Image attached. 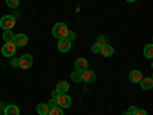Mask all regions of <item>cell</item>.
Wrapping results in <instances>:
<instances>
[{"label": "cell", "mask_w": 153, "mask_h": 115, "mask_svg": "<svg viewBox=\"0 0 153 115\" xmlns=\"http://www.w3.org/2000/svg\"><path fill=\"white\" fill-rule=\"evenodd\" d=\"M3 114L5 115H20V111H19V108L16 105H8V106H5V112Z\"/></svg>", "instance_id": "7c38bea8"}, {"label": "cell", "mask_w": 153, "mask_h": 115, "mask_svg": "<svg viewBox=\"0 0 153 115\" xmlns=\"http://www.w3.org/2000/svg\"><path fill=\"white\" fill-rule=\"evenodd\" d=\"M100 49H101V46H100L98 43H94V46H92V52H94V54H100Z\"/></svg>", "instance_id": "44dd1931"}, {"label": "cell", "mask_w": 153, "mask_h": 115, "mask_svg": "<svg viewBox=\"0 0 153 115\" xmlns=\"http://www.w3.org/2000/svg\"><path fill=\"white\" fill-rule=\"evenodd\" d=\"M141 78H143V72L141 71H132L129 74V80L132 83H139V81H141Z\"/></svg>", "instance_id": "8fae6325"}, {"label": "cell", "mask_w": 153, "mask_h": 115, "mask_svg": "<svg viewBox=\"0 0 153 115\" xmlns=\"http://www.w3.org/2000/svg\"><path fill=\"white\" fill-rule=\"evenodd\" d=\"M32 63H34V58L31 54H23L20 58H19V66L22 69H29L32 68Z\"/></svg>", "instance_id": "3957f363"}, {"label": "cell", "mask_w": 153, "mask_h": 115, "mask_svg": "<svg viewBox=\"0 0 153 115\" xmlns=\"http://www.w3.org/2000/svg\"><path fill=\"white\" fill-rule=\"evenodd\" d=\"M16 26V17L14 16H3L2 19H0V28H3L5 31L6 29H11Z\"/></svg>", "instance_id": "7a4b0ae2"}, {"label": "cell", "mask_w": 153, "mask_h": 115, "mask_svg": "<svg viewBox=\"0 0 153 115\" xmlns=\"http://www.w3.org/2000/svg\"><path fill=\"white\" fill-rule=\"evenodd\" d=\"M123 115H133V114H130V112H129V111H127V112H124V114H123Z\"/></svg>", "instance_id": "f546056e"}, {"label": "cell", "mask_w": 153, "mask_h": 115, "mask_svg": "<svg viewBox=\"0 0 153 115\" xmlns=\"http://www.w3.org/2000/svg\"><path fill=\"white\" fill-rule=\"evenodd\" d=\"M55 101H57L58 108H69V106L72 105L71 97L66 95V94H58V95L55 97Z\"/></svg>", "instance_id": "277c9868"}, {"label": "cell", "mask_w": 153, "mask_h": 115, "mask_svg": "<svg viewBox=\"0 0 153 115\" xmlns=\"http://www.w3.org/2000/svg\"><path fill=\"white\" fill-rule=\"evenodd\" d=\"M87 66H89V63H87V60L86 58H76V61H75V71H80V72H83V71H86L87 69Z\"/></svg>", "instance_id": "9c48e42d"}, {"label": "cell", "mask_w": 153, "mask_h": 115, "mask_svg": "<svg viewBox=\"0 0 153 115\" xmlns=\"http://www.w3.org/2000/svg\"><path fill=\"white\" fill-rule=\"evenodd\" d=\"M127 3H133V2H136V0H126Z\"/></svg>", "instance_id": "f1b7e54d"}, {"label": "cell", "mask_w": 153, "mask_h": 115, "mask_svg": "<svg viewBox=\"0 0 153 115\" xmlns=\"http://www.w3.org/2000/svg\"><path fill=\"white\" fill-rule=\"evenodd\" d=\"M57 95H58V92H57V91H54V92H52V98H55Z\"/></svg>", "instance_id": "83f0119b"}, {"label": "cell", "mask_w": 153, "mask_h": 115, "mask_svg": "<svg viewBox=\"0 0 153 115\" xmlns=\"http://www.w3.org/2000/svg\"><path fill=\"white\" fill-rule=\"evenodd\" d=\"M75 37H76V35H75V32H74V31H69V32H68V35H66L68 40H74Z\"/></svg>", "instance_id": "cb8c5ba5"}, {"label": "cell", "mask_w": 153, "mask_h": 115, "mask_svg": "<svg viewBox=\"0 0 153 115\" xmlns=\"http://www.w3.org/2000/svg\"><path fill=\"white\" fill-rule=\"evenodd\" d=\"M144 55L147 58H153V45L149 43L147 46H144Z\"/></svg>", "instance_id": "2e32d148"}, {"label": "cell", "mask_w": 153, "mask_h": 115, "mask_svg": "<svg viewBox=\"0 0 153 115\" xmlns=\"http://www.w3.org/2000/svg\"><path fill=\"white\" fill-rule=\"evenodd\" d=\"M136 109H138L136 106H130V108H129V112H130V114H135V111H136Z\"/></svg>", "instance_id": "4316f807"}, {"label": "cell", "mask_w": 153, "mask_h": 115, "mask_svg": "<svg viewBox=\"0 0 153 115\" xmlns=\"http://www.w3.org/2000/svg\"><path fill=\"white\" fill-rule=\"evenodd\" d=\"M11 66H12V68H17V66H19V58H12V60H11Z\"/></svg>", "instance_id": "484cf974"}, {"label": "cell", "mask_w": 153, "mask_h": 115, "mask_svg": "<svg viewBox=\"0 0 153 115\" xmlns=\"http://www.w3.org/2000/svg\"><path fill=\"white\" fill-rule=\"evenodd\" d=\"M0 115H5V114H0Z\"/></svg>", "instance_id": "4dcf8cb0"}, {"label": "cell", "mask_w": 153, "mask_h": 115, "mask_svg": "<svg viewBox=\"0 0 153 115\" xmlns=\"http://www.w3.org/2000/svg\"><path fill=\"white\" fill-rule=\"evenodd\" d=\"M71 80H72L74 83H80V81H81V72H80V71H74V72L71 74Z\"/></svg>", "instance_id": "e0dca14e"}, {"label": "cell", "mask_w": 153, "mask_h": 115, "mask_svg": "<svg viewBox=\"0 0 153 115\" xmlns=\"http://www.w3.org/2000/svg\"><path fill=\"white\" fill-rule=\"evenodd\" d=\"M6 5H8L9 8H19L20 0H6Z\"/></svg>", "instance_id": "ffe728a7"}, {"label": "cell", "mask_w": 153, "mask_h": 115, "mask_svg": "<svg viewBox=\"0 0 153 115\" xmlns=\"http://www.w3.org/2000/svg\"><path fill=\"white\" fill-rule=\"evenodd\" d=\"M133 115H147V112H146L144 109H136Z\"/></svg>", "instance_id": "d4e9b609"}, {"label": "cell", "mask_w": 153, "mask_h": 115, "mask_svg": "<svg viewBox=\"0 0 153 115\" xmlns=\"http://www.w3.org/2000/svg\"><path fill=\"white\" fill-rule=\"evenodd\" d=\"M37 112H38V115H48V112H49L48 103H40L37 106Z\"/></svg>", "instance_id": "9a60e30c"}, {"label": "cell", "mask_w": 153, "mask_h": 115, "mask_svg": "<svg viewBox=\"0 0 153 115\" xmlns=\"http://www.w3.org/2000/svg\"><path fill=\"white\" fill-rule=\"evenodd\" d=\"M16 46H26L28 45V35L26 34H14V40H12Z\"/></svg>", "instance_id": "8992f818"}, {"label": "cell", "mask_w": 153, "mask_h": 115, "mask_svg": "<svg viewBox=\"0 0 153 115\" xmlns=\"http://www.w3.org/2000/svg\"><path fill=\"white\" fill-rule=\"evenodd\" d=\"M48 115H63V111H61V108H58V106H55V108H49Z\"/></svg>", "instance_id": "d6986e66"}, {"label": "cell", "mask_w": 153, "mask_h": 115, "mask_svg": "<svg viewBox=\"0 0 153 115\" xmlns=\"http://www.w3.org/2000/svg\"><path fill=\"white\" fill-rule=\"evenodd\" d=\"M55 91H57L58 94H66V92L69 91V83H68V81H60V83H57Z\"/></svg>", "instance_id": "4fadbf2b"}, {"label": "cell", "mask_w": 153, "mask_h": 115, "mask_svg": "<svg viewBox=\"0 0 153 115\" xmlns=\"http://www.w3.org/2000/svg\"><path fill=\"white\" fill-rule=\"evenodd\" d=\"M95 78H97V77H95V72L94 71L86 69V71L81 72V81H84V83H94Z\"/></svg>", "instance_id": "52a82bcc"}, {"label": "cell", "mask_w": 153, "mask_h": 115, "mask_svg": "<svg viewBox=\"0 0 153 115\" xmlns=\"http://www.w3.org/2000/svg\"><path fill=\"white\" fill-rule=\"evenodd\" d=\"M68 32H69V28H68L66 23H57L55 26L52 28V35L55 38H58V40L60 38H66Z\"/></svg>", "instance_id": "6da1fadb"}, {"label": "cell", "mask_w": 153, "mask_h": 115, "mask_svg": "<svg viewBox=\"0 0 153 115\" xmlns=\"http://www.w3.org/2000/svg\"><path fill=\"white\" fill-rule=\"evenodd\" d=\"M16 49H17V46L12 43V42H6L3 46H2V54L5 55V57H12L16 54Z\"/></svg>", "instance_id": "5b68a950"}, {"label": "cell", "mask_w": 153, "mask_h": 115, "mask_svg": "<svg viewBox=\"0 0 153 115\" xmlns=\"http://www.w3.org/2000/svg\"><path fill=\"white\" fill-rule=\"evenodd\" d=\"M48 106H49V108H55V106H58V105H57V101H55V98H51V100L48 101Z\"/></svg>", "instance_id": "7402d4cb"}, {"label": "cell", "mask_w": 153, "mask_h": 115, "mask_svg": "<svg viewBox=\"0 0 153 115\" xmlns=\"http://www.w3.org/2000/svg\"><path fill=\"white\" fill-rule=\"evenodd\" d=\"M58 51L60 52H69L71 51V40H68V38H60L58 40Z\"/></svg>", "instance_id": "ba28073f"}, {"label": "cell", "mask_w": 153, "mask_h": 115, "mask_svg": "<svg viewBox=\"0 0 153 115\" xmlns=\"http://www.w3.org/2000/svg\"><path fill=\"white\" fill-rule=\"evenodd\" d=\"M100 54H101V55H104V57H110V55L113 54V48L107 43V45H104V46H101Z\"/></svg>", "instance_id": "5bb4252c"}, {"label": "cell", "mask_w": 153, "mask_h": 115, "mask_svg": "<svg viewBox=\"0 0 153 115\" xmlns=\"http://www.w3.org/2000/svg\"><path fill=\"white\" fill-rule=\"evenodd\" d=\"M97 43H98L100 46H104V45H107V40H106V38H104V37H100Z\"/></svg>", "instance_id": "603a6c76"}, {"label": "cell", "mask_w": 153, "mask_h": 115, "mask_svg": "<svg viewBox=\"0 0 153 115\" xmlns=\"http://www.w3.org/2000/svg\"><path fill=\"white\" fill-rule=\"evenodd\" d=\"M139 84H141V87L144 89V91H149V89H152L153 87V78L152 77H143L141 78V81H139Z\"/></svg>", "instance_id": "30bf717a"}, {"label": "cell", "mask_w": 153, "mask_h": 115, "mask_svg": "<svg viewBox=\"0 0 153 115\" xmlns=\"http://www.w3.org/2000/svg\"><path fill=\"white\" fill-rule=\"evenodd\" d=\"M3 40H5V43H6V42H12V40H14V34H12V31H11V29H6V31L3 32Z\"/></svg>", "instance_id": "ac0fdd59"}]
</instances>
